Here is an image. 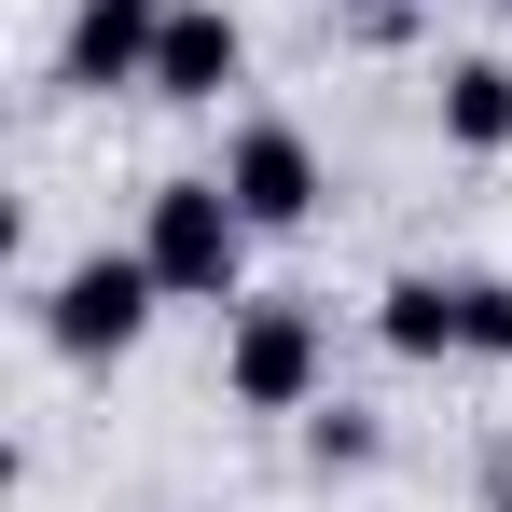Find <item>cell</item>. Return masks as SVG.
I'll use <instances>...</instances> for the list:
<instances>
[{"label": "cell", "mask_w": 512, "mask_h": 512, "mask_svg": "<svg viewBox=\"0 0 512 512\" xmlns=\"http://www.w3.org/2000/svg\"><path fill=\"white\" fill-rule=\"evenodd\" d=\"M250 208L222 194V167H180L153 180V208H139V263L167 277V305H250Z\"/></svg>", "instance_id": "cell-1"}, {"label": "cell", "mask_w": 512, "mask_h": 512, "mask_svg": "<svg viewBox=\"0 0 512 512\" xmlns=\"http://www.w3.org/2000/svg\"><path fill=\"white\" fill-rule=\"evenodd\" d=\"M222 402H236V416H319V402H333V319H319L305 291L222 305Z\"/></svg>", "instance_id": "cell-2"}, {"label": "cell", "mask_w": 512, "mask_h": 512, "mask_svg": "<svg viewBox=\"0 0 512 512\" xmlns=\"http://www.w3.org/2000/svg\"><path fill=\"white\" fill-rule=\"evenodd\" d=\"M153 305H167V277H153L139 250H84V263L42 277V346H56L70 374H111L125 346L153 333Z\"/></svg>", "instance_id": "cell-3"}, {"label": "cell", "mask_w": 512, "mask_h": 512, "mask_svg": "<svg viewBox=\"0 0 512 512\" xmlns=\"http://www.w3.org/2000/svg\"><path fill=\"white\" fill-rule=\"evenodd\" d=\"M222 194L250 208L263 236H305V222H319V194H333V167H319V139H305V125L250 111V125H222Z\"/></svg>", "instance_id": "cell-4"}, {"label": "cell", "mask_w": 512, "mask_h": 512, "mask_svg": "<svg viewBox=\"0 0 512 512\" xmlns=\"http://www.w3.org/2000/svg\"><path fill=\"white\" fill-rule=\"evenodd\" d=\"M180 0H70V42H56V84L111 97V84H153V42H167Z\"/></svg>", "instance_id": "cell-5"}, {"label": "cell", "mask_w": 512, "mask_h": 512, "mask_svg": "<svg viewBox=\"0 0 512 512\" xmlns=\"http://www.w3.org/2000/svg\"><path fill=\"white\" fill-rule=\"evenodd\" d=\"M250 70V28L222 14V0H180L167 42H153V97H180V111H222V84Z\"/></svg>", "instance_id": "cell-6"}, {"label": "cell", "mask_w": 512, "mask_h": 512, "mask_svg": "<svg viewBox=\"0 0 512 512\" xmlns=\"http://www.w3.org/2000/svg\"><path fill=\"white\" fill-rule=\"evenodd\" d=\"M374 346L388 360H471V277H388L374 291Z\"/></svg>", "instance_id": "cell-7"}, {"label": "cell", "mask_w": 512, "mask_h": 512, "mask_svg": "<svg viewBox=\"0 0 512 512\" xmlns=\"http://www.w3.org/2000/svg\"><path fill=\"white\" fill-rule=\"evenodd\" d=\"M429 125H443V153H512V56H443Z\"/></svg>", "instance_id": "cell-8"}, {"label": "cell", "mask_w": 512, "mask_h": 512, "mask_svg": "<svg viewBox=\"0 0 512 512\" xmlns=\"http://www.w3.org/2000/svg\"><path fill=\"white\" fill-rule=\"evenodd\" d=\"M291 443H305V471H319V485H346V471H374V457H388V429L360 416V402H319V416H291Z\"/></svg>", "instance_id": "cell-9"}, {"label": "cell", "mask_w": 512, "mask_h": 512, "mask_svg": "<svg viewBox=\"0 0 512 512\" xmlns=\"http://www.w3.org/2000/svg\"><path fill=\"white\" fill-rule=\"evenodd\" d=\"M471 360H512V277H471Z\"/></svg>", "instance_id": "cell-10"}, {"label": "cell", "mask_w": 512, "mask_h": 512, "mask_svg": "<svg viewBox=\"0 0 512 512\" xmlns=\"http://www.w3.org/2000/svg\"><path fill=\"white\" fill-rule=\"evenodd\" d=\"M346 28H360V42H402V28H416V0H333Z\"/></svg>", "instance_id": "cell-11"}, {"label": "cell", "mask_w": 512, "mask_h": 512, "mask_svg": "<svg viewBox=\"0 0 512 512\" xmlns=\"http://www.w3.org/2000/svg\"><path fill=\"white\" fill-rule=\"evenodd\" d=\"M485 512H512V471H499V499H485Z\"/></svg>", "instance_id": "cell-12"}, {"label": "cell", "mask_w": 512, "mask_h": 512, "mask_svg": "<svg viewBox=\"0 0 512 512\" xmlns=\"http://www.w3.org/2000/svg\"><path fill=\"white\" fill-rule=\"evenodd\" d=\"M499 14H512V0H499Z\"/></svg>", "instance_id": "cell-13"}]
</instances>
